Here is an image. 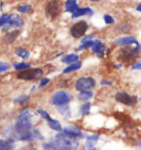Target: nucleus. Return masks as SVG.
Masks as SVG:
<instances>
[{"label":"nucleus","instance_id":"obj_5","mask_svg":"<svg viewBox=\"0 0 141 150\" xmlns=\"http://www.w3.org/2000/svg\"><path fill=\"white\" fill-rule=\"evenodd\" d=\"M96 86V81L93 77L86 76V77H80L75 82V89L77 92L82 91H93Z\"/></svg>","mask_w":141,"mask_h":150},{"label":"nucleus","instance_id":"obj_35","mask_svg":"<svg viewBox=\"0 0 141 150\" xmlns=\"http://www.w3.org/2000/svg\"><path fill=\"white\" fill-rule=\"evenodd\" d=\"M131 70L132 71H141V60L140 61H137L135 64H132Z\"/></svg>","mask_w":141,"mask_h":150},{"label":"nucleus","instance_id":"obj_19","mask_svg":"<svg viewBox=\"0 0 141 150\" xmlns=\"http://www.w3.org/2000/svg\"><path fill=\"white\" fill-rule=\"evenodd\" d=\"M14 53H16V55H18L19 57L23 59V60H28L30 57V52L25 47H17L14 50Z\"/></svg>","mask_w":141,"mask_h":150},{"label":"nucleus","instance_id":"obj_12","mask_svg":"<svg viewBox=\"0 0 141 150\" xmlns=\"http://www.w3.org/2000/svg\"><path fill=\"white\" fill-rule=\"evenodd\" d=\"M92 52L96 54L97 57L99 59H103L104 56H105V52H106V44L103 43L100 40H97V42L94 44V47L90 49Z\"/></svg>","mask_w":141,"mask_h":150},{"label":"nucleus","instance_id":"obj_37","mask_svg":"<svg viewBox=\"0 0 141 150\" xmlns=\"http://www.w3.org/2000/svg\"><path fill=\"white\" fill-rule=\"evenodd\" d=\"M100 84L103 85V86H107V85H113V82H111V81L104 80V81H102V83H100Z\"/></svg>","mask_w":141,"mask_h":150},{"label":"nucleus","instance_id":"obj_24","mask_svg":"<svg viewBox=\"0 0 141 150\" xmlns=\"http://www.w3.org/2000/svg\"><path fill=\"white\" fill-rule=\"evenodd\" d=\"M90 107H92V103H90V100H86V102L80 106V114H82V115H85V116L90 115Z\"/></svg>","mask_w":141,"mask_h":150},{"label":"nucleus","instance_id":"obj_13","mask_svg":"<svg viewBox=\"0 0 141 150\" xmlns=\"http://www.w3.org/2000/svg\"><path fill=\"white\" fill-rule=\"evenodd\" d=\"M93 14H94V11H93V9L90 8V7H84V8L78 7V8L72 13V19L80 18V17H83V16H90V17H92Z\"/></svg>","mask_w":141,"mask_h":150},{"label":"nucleus","instance_id":"obj_16","mask_svg":"<svg viewBox=\"0 0 141 150\" xmlns=\"http://www.w3.org/2000/svg\"><path fill=\"white\" fill-rule=\"evenodd\" d=\"M14 139L8 137V139H0V150H10L13 149Z\"/></svg>","mask_w":141,"mask_h":150},{"label":"nucleus","instance_id":"obj_32","mask_svg":"<svg viewBox=\"0 0 141 150\" xmlns=\"http://www.w3.org/2000/svg\"><path fill=\"white\" fill-rule=\"evenodd\" d=\"M104 22L106 24H109V25H111V24H115V19L110 16V14H104Z\"/></svg>","mask_w":141,"mask_h":150},{"label":"nucleus","instance_id":"obj_38","mask_svg":"<svg viewBox=\"0 0 141 150\" xmlns=\"http://www.w3.org/2000/svg\"><path fill=\"white\" fill-rule=\"evenodd\" d=\"M136 10L138 11V12H141V2L136 7Z\"/></svg>","mask_w":141,"mask_h":150},{"label":"nucleus","instance_id":"obj_10","mask_svg":"<svg viewBox=\"0 0 141 150\" xmlns=\"http://www.w3.org/2000/svg\"><path fill=\"white\" fill-rule=\"evenodd\" d=\"M61 131L63 134H65L67 137H70L72 139H75V140L84 138V134L77 127H65V128H62Z\"/></svg>","mask_w":141,"mask_h":150},{"label":"nucleus","instance_id":"obj_6","mask_svg":"<svg viewBox=\"0 0 141 150\" xmlns=\"http://www.w3.org/2000/svg\"><path fill=\"white\" fill-rule=\"evenodd\" d=\"M62 2L60 0H51L45 6V13L49 18L55 19L57 18L62 12Z\"/></svg>","mask_w":141,"mask_h":150},{"label":"nucleus","instance_id":"obj_28","mask_svg":"<svg viewBox=\"0 0 141 150\" xmlns=\"http://www.w3.org/2000/svg\"><path fill=\"white\" fill-rule=\"evenodd\" d=\"M29 99H30V96L29 95H20L18 97H16L13 99V103L14 104H24L27 103Z\"/></svg>","mask_w":141,"mask_h":150},{"label":"nucleus","instance_id":"obj_40","mask_svg":"<svg viewBox=\"0 0 141 150\" xmlns=\"http://www.w3.org/2000/svg\"><path fill=\"white\" fill-rule=\"evenodd\" d=\"M92 2H99V1H102V0H90Z\"/></svg>","mask_w":141,"mask_h":150},{"label":"nucleus","instance_id":"obj_8","mask_svg":"<svg viewBox=\"0 0 141 150\" xmlns=\"http://www.w3.org/2000/svg\"><path fill=\"white\" fill-rule=\"evenodd\" d=\"M87 30H88V23L86 21L80 20V21L75 22V23L70 27V33L73 38L80 39V38H83L86 34Z\"/></svg>","mask_w":141,"mask_h":150},{"label":"nucleus","instance_id":"obj_11","mask_svg":"<svg viewBox=\"0 0 141 150\" xmlns=\"http://www.w3.org/2000/svg\"><path fill=\"white\" fill-rule=\"evenodd\" d=\"M138 43H139L138 40L135 37H131V35L118 38L114 41V44L118 45V47H130V45H136Z\"/></svg>","mask_w":141,"mask_h":150},{"label":"nucleus","instance_id":"obj_2","mask_svg":"<svg viewBox=\"0 0 141 150\" xmlns=\"http://www.w3.org/2000/svg\"><path fill=\"white\" fill-rule=\"evenodd\" d=\"M31 117H32L31 112L28 110H23L22 112H20L13 126V137L12 138L16 139L17 136L32 129V118Z\"/></svg>","mask_w":141,"mask_h":150},{"label":"nucleus","instance_id":"obj_3","mask_svg":"<svg viewBox=\"0 0 141 150\" xmlns=\"http://www.w3.org/2000/svg\"><path fill=\"white\" fill-rule=\"evenodd\" d=\"M43 76V70L40 67H29L27 70L19 71L17 79L22 81H37Z\"/></svg>","mask_w":141,"mask_h":150},{"label":"nucleus","instance_id":"obj_30","mask_svg":"<svg viewBox=\"0 0 141 150\" xmlns=\"http://www.w3.org/2000/svg\"><path fill=\"white\" fill-rule=\"evenodd\" d=\"M29 67H31V65L30 64H28V63H16L13 65V69L16 71H23V70H27V69H29Z\"/></svg>","mask_w":141,"mask_h":150},{"label":"nucleus","instance_id":"obj_27","mask_svg":"<svg viewBox=\"0 0 141 150\" xmlns=\"http://www.w3.org/2000/svg\"><path fill=\"white\" fill-rule=\"evenodd\" d=\"M37 112H38L39 115H40V116H41V117H42L44 120H47V122H50L52 119H53V118H52L51 116L49 115V112H47V110H44V109H41V108H39L38 110H37Z\"/></svg>","mask_w":141,"mask_h":150},{"label":"nucleus","instance_id":"obj_25","mask_svg":"<svg viewBox=\"0 0 141 150\" xmlns=\"http://www.w3.org/2000/svg\"><path fill=\"white\" fill-rule=\"evenodd\" d=\"M47 124H49L50 128H51V129H53V130H55V131L62 130L61 124H60V122H59V120H56V119H52L51 122H47Z\"/></svg>","mask_w":141,"mask_h":150},{"label":"nucleus","instance_id":"obj_15","mask_svg":"<svg viewBox=\"0 0 141 150\" xmlns=\"http://www.w3.org/2000/svg\"><path fill=\"white\" fill-rule=\"evenodd\" d=\"M99 137H100L99 135H90L86 137V142H85L86 149H95V145L99 140Z\"/></svg>","mask_w":141,"mask_h":150},{"label":"nucleus","instance_id":"obj_22","mask_svg":"<svg viewBox=\"0 0 141 150\" xmlns=\"http://www.w3.org/2000/svg\"><path fill=\"white\" fill-rule=\"evenodd\" d=\"M93 96H94V94H93L92 91H82V92H78L77 98L80 99V100L86 102V100H90Z\"/></svg>","mask_w":141,"mask_h":150},{"label":"nucleus","instance_id":"obj_20","mask_svg":"<svg viewBox=\"0 0 141 150\" xmlns=\"http://www.w3.org/2000/svg\"><path fill=\"white\" fill-rule=\"evenodd\" d=\"M78 60H80V56L77 55V54H74V53L67 54V55L63 56V57L61 59L62 63H65V64H70V63L77 62Z\"/></svg>","mask_w":141,"mask_h":150},{"label":"nucleus","instance_id":"obj_17","mask_svg":"<svg viewBox=\"0 0 141 150\" xmlns=\"http://www.w3.org/2000/svg\"><path fill=\"white\" fill-rule=\"evenodd\" d=\"M78 0H66L64 4V10L66 12L73 13L77 8H78Z\"/></svg>","mask_w":141,"mask_h":150},{"label":"nucleus","instance_id":"obj_14","mask_svg":"<svg viewBox=\"0 0 141 150\" xmlns=\"http://www.w3.org/2000/svg\"><path fill=\"white\" fill-rule=\"evenodd\" d=\"M20 35V30H13V31H10V32H7L5 34V37H4V42L6 44H11V43H13L16 40H17V38Z\"/></svg>","mask_w":141,"mask_h":150},{"label":"nucleus","instance_id":"obj_41","mask_svg":"<svg viewBox=\"0 0 141 150\" xmlns=\"http://www.w3.org/2000/svg\"><path fill=\"white\" fill-rule=\"evenodd\" d=\"M139 99H140V100H141V97H140V98H139Z\"/></svg>","mask_w":141,"mask_h":150},{"label":"nucleus","instance_id":"obj_23","mask_svg":"<svg viewBox=\"0 0 141 150\" xmlns=\"http://www.w3.org/2000/svg\"><path fill=\"white\" fill-rule=\"evenodd\" d=\"M97 42V40H93V39H90L88 41H86V42L82 43L80 47H77V51H83V50H87V49H92V47H94V44Z\"/></svg>","mask_w":141,"mask_h":150},{"label":"nucleus","instance_id":"obj_36","mask_svg":"<svg viewBox=\"0 0 141 150\" xmlns=\"http://www.w3.org/2000/svg\"><path fill=\"white\" fill-rule=\"evenodd\" d=\"M90 39H93V34H90V35H86V37H84L83 39H82V41H80V43L86 42V41H88V40H90Z\"/></svg>","mask_w":141,"mask_h":150},{"label":"nucleus","instance_id":"obj_31","mask_svg":"<svg viewBox=\"0 0 141 150\" xmlns=\"http://www.w3.org/2000/svg\"><path fill=\"white\" fill-rule=\"evenodd\" d=\"M120 27H118L117 29H116V33H122V32H128L129 30H130V27L128 25L127 23H120L119 24Z\"/></svg>","mask_w":141,"mask_h":150},{"label":"nucleus","instance_id":"obj_7","mask_svg":"<svg viewBox=\"0 0 141 150\" xmlns=\"http://www.w3.org/2000/svg\"><path fill=\"white\" fill-rule=\"evenodd\" d=\"M73 96L70 93H67L65 91H59L55 94H53V96L50 99V103L54 106H60V105H65L68 104L72 100Z\"/></svg>","mask_w":141,"mask_h":150},{"label":"nucleus","instance_id":"obj_4","mask_svg":"<svg viewBox=\"0 0 141 150\" xmlns=\"http://www.w3.org/2000/svg\"><path fill=\"white\" fill-rule=\"evenodd\" d=\"M115 100L129 107H135L138 104V97L127 92H118L117 94H115Z\"/></svg>","mask_w":141,"mask_h":150},{"label":"nucleus","instance_id":"obj_34","mask_svg":"<svg viewBox=\"0 0 141 150\" xmlns=\"http://www.w3.org/2000/svg\"><path fill=\"white\" fill-rule=\"evenodd\" d=\"M49 83H50V79L44 77V79H42L41 82H40V84H39V88H43V87H45V86H47Z\"/></svg>","mask_w":141,"mask_h":150},{"label":"nucleus","instance_id":"obj_18","mask_svg":"<svg viewBox=\"0 0 141 150\" xmlns=\"http://www.w3.org/2000/svg\"><path fill=\"white\" fill-rule=\"evenodd\" d=\"M82 67V63L80 62H74V63H70V64H67V67H65L63 70V74H70L72 72H75V71L80 70Z\"/></svg>","mask_w":141,"mask_h":150},{"label":"nucleus","instance_id":"obj_39","mask_svg":"<svg viewBox=\"0 0 141 150\" xmlns=\"http://www.w3.org/2000/svg\"><path fill=\"white\" fill-rule=\"evenodd\" d=\"M37 89V86L34 85V86H32V88H31V92H33V91H35Z\"/></svg>","mask_w":141,"mask_h":150},{"label":"nucleus","instance_id":"obj_26","mask_svg":"<svg viewBox=\"0 0 141 150\" xmlns=\"http://www.w3.org/2000/svg\"><path fill=\"white\" fill-rule=\"evenodd\" d=\"M31 10H32L31 6L27 5V4H24V5H20V6L17 7V11L20 12V13H29Z\"/></svg>","mask_w":141,"mask_h":150},{"label":"nucleus","instance_id":"obj_33","mask_svg":"<svg viewBox=\"0 0 141 150\" xmlns=\"http://www.w3.org/2000/svg\"><path fill=\"white\" fill-rule=\"evenodd\" d=\"M9 69H10L9 63H7V62H0V74L6 72V71H8Z\"/></svg>","mask_w":141,"mask_h":150},{"label":"nucleus","instance_id":"obj_9","mask_svg":"<svg viewBox=\"0 0 141 150\" xmlns=\"http://www.w3.org/2000/svg\"><path fill=\"white\" fill-rule=\"evenodd\" d=\"M24 24V20L19 14H12L11 18L9 19L8 23L2 27V31H8L9 29H19L21 27H23Z\"/></svg>","mask_w":141,"mask_h":150},{"label":"nucleus","instance_id":"obj_29","mask_svg":"<svg viewBox=\"0 0 141 150\" xmlns=\"http://www.w3.org/2000/svg\"><path fill=\"white\" fill-rule=\"evenodd\" d=\"M11 13H4L2 16H0V28H2L4 25L8 23V21H9V19L11 18Z\"/></svg>","mask_w":141,"mask_h":150},{"label":"nucleus","instance_id":"obj_1","mask_svg":"<svg viewBox=\"0 0 141 150\" xmlns=\"http://www.w3.org/2000/svg\"><path fill=\"white\" fill-rule=\"evenodd\" d=\"M77 147H78L77 140L67 137L61 130L59 131V134L54 137V140L43 144V149L47 150H70L77 149Z\"/></svg>","mask_w":141,"mask_h":150},{"label":"nucleus","instance_id":"obj_21","mask_svg":"<svg viewBox=\"0 0 141 150\" xmlns=\"http://www.w3.org/2000/svg\"><path fill=\"white\" fill-rule=\"evenodd\" d=\"M56 108H57V110H59V112L61 114L62 116H64V117H66V118L70 117L72 112H70V106H68V104L56 106Z\"/></svg>","mask_w":141,"mask_h":150}]
</instances>
